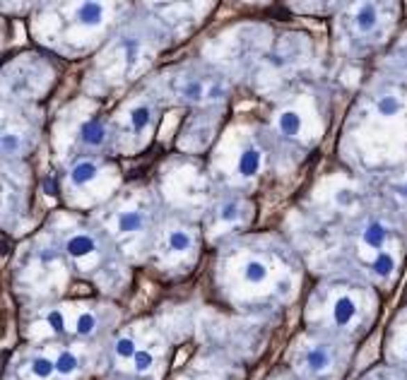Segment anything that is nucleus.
<instances>
[{
	"label": "nucleus",
	"instance_id": "nucleus-1",
	"mask_svg": "<svg viewBox=\"0 0 407 380\" xmlns=\"http://www.w3.org/2000/svg\"><path fill=\"white\" fill-rule=\"evenodd\" d=\"M296 361H299V368L304 373H309L313 378H321V376H328L335 368L337 354L328 342H311V345L301 349Z\"/></svg>",
	"mask_w": 407,
	"mask_h": 380
},
{
	"label": "nucleus",
	"instance_id": "nucleus-2",
	"mask_svg": "<svg viewBox=\"0 0 407 380\" xmlns=\"http://www.w3.org/2000/svg\"><path fill=\"white\" fill-rule=\"evenodd\" d=\"M381 10L383 8L376 3L354 5V13L349 15V29L357 36H362V39L376 34L381 27V19H383V13H381Z\"/></svg>",
	"mask_w": 407,
	"mask_h": 380
},
{
	"label": "nucleus",
	"instance_id": "nucleus-3",
	"mask_svg": "<svg viewBox=\"0 0 407 380\" xmlns=\"http://www.w3.org/2000/svg\"><path fill=\"white\" fill-rule=\"evenodd\" d=\"M372 108L378 118H383V121H393V118H398L405 113V108H407L405 94L403 92L383 90L372 99Z\"/></svg>",
	"mask_w": 407,
	"mask_h": 380
},
{
	"label": "nucleus",
	"instance_id": "nucleus-4",
	"mask_svg": "<svg viewBox=\"0 0 407 380\" xmlns=\"http://www.w3.org/2000/svg\"><path fill=\"white\" fill-rule=\"evenodd\" d=\"M359 317V304H357V296L352 294H337L330 304V320L335 327L340 330H347L357 322Z\"/></svg>",
	"mask_w": 407,
	"mask_h": 380
},
{
	"label": "nucleus",
	"instance_id": "nucleus-5",
	"mask_svg": "<svg viewBox=\"0 0 407 380\" xmlns=\"http://www.w3.org/2000/svg\"><path fill=\"white\" fill-rule=\"evenodd\" d=\"M362 243L372 251H385V243H388V226L381 220H367L362 226Z\"/></svg>",
	"mask_w": 407,
	"mask_h": 380
},
{
	"label": "nucleus",
	"instance_id": "nucleus-6",
	"mask_svg": "<svg viewBox=\"0 0 407 380\" xmlns=\"http://www.w3.org/2000/svg\"><path fill=\"white\" fill-rule=\"evenodd\" d=\"M106 5L102 3H82L75 8V19L82 24V27L87 29H94V27H102L104 19H106Z\"/></svg>",
	"mask_w": 407,
	"mask_h": 380
},
{
	"label": "nucleus",
	"instance_id": "nucleus-7",
	"mask_svg": "<svg viewBox=\"0 0 407 380\" xmlns=\"http://www.w3.org/2000/svg\"><path fill=\"white\" fill-rule=\"evenodd\" d=\"M27 368H29V376H34L36 380H51L58 376L54 354H31Z\"/></svg>",
	"mask_w": 407,
	"mask_h": 380
},
{
	"label": "nucleus",
	"instance_id": "nucleus-8",
	"mask_svg": "<svg viewBox=\"0 0 407 380\" xmlns=\"http://www.w3.org/2000/svg\"><path fill=\"white\" fill-rule=\"evenodd\" d=\"M99 174V164L92 159H77L75 164L70 166V171H67V181H70L72 185H87L92 183L94 179H97Z\"/></svg>",
	"mask_w": 407,
	"mask_h": 380
},
{
	"label": "nucleus",
	"instance_id": "nucleus-9",
	"mask_svg": "<svg viewBox=\"0 0 407 380\" xmlns=\"http://www.w3.org/2000/svg\"><path fill=\"white\" fill-rule=\"evenodd\" d=\"M80 135H82V142H85L87 147H102L109 138L106 123H104L102 118H90V121L82 123Z\"/></svg>",
	"mask_w": 407,
	"mask_h": 380
},
{
	"label": "nucleus",
	"instance_id": "nucleus-10",
	"mask_svg": "<svg viewBox=\"0 0 407 380\" xmlns=\"http://www.w3.org/2000/svg\"><path fill=\"white\" fill-rule=\"evenodd\" d=\"M395 270H398V260H395V255L390 251H378L374 255L372 260V274L374 279H390L395 274Z\"/></svg>",
	"mask_w": 407,
	"mask_h": 380
},
{
	"label": "nucleus",
	"instance_id": "nucleus-11",
	"mask_svg": "<svg viewBox=\"0 0 407 380\" xmlns=\"http://www.w3.org/2000/svg\"><path fill=\"white\" fill-rule=\"evenodd\" d=\"M65 251L70 258L80 260V258H87V255H92L97 251V243H94V238L90 233H72L70 238L65 241Z\"/></svg>",
	"mask_w": 407,
	"mask_h": 380
},
{
	"label": "nucleus",
	"instance_id": "nucleus-12",
	"mask_svg": "<svg viewBox=\"0 0 407 380\" xmlns=\"http://www.w3.org/2000/svg\"><path fill=\"white\" fill-rule=\"evenodd\" d=\"M237 171H239V176H244V179H253V176L258 174V171H260V152H258V147L248 144V147L241 149V154H239V161H237Z\"/></svg>",
	"mask_w": 407,
	"mask_h": 380
},
{
	"label": "nucleus",
	"instance_id": "nucleus-13",
	"mask_svg": "<svg viewBox=\"0 0 407 380\" xmlns=\"http://www.w3.org/2000/svg\"><path fill=\"white\" fill-rule=\"evenodd\" d=\"M128 121H130V130H133V133H145L154 121V108L150 106V104H135V106L130 108Z\"/></svg>",
	"mask_w": 407,
	"mask_h": 380
},
{
	"label": "nucleus",
	"instance_id": "nucleus-14",
	"mask_svg": "<svg viewBox=\"0 0 407 380\" xmlns=\"http://www.w3.org/2000/svg\"><path fill=\"white\" fill-rule=\"evenodd\" d=\"M54 361H56V371H58L61 378H72L80 368V356L70 349H58L54 354Z\"/></svg>",
	"mask_w": 407,
	"mask_h": 380
},
{
	"label": "nucleus",
	"instance_id": "nucleus-15",
	"mask_svg": "<svg viewBox=\"0 0 407 380\" xmlns=\"http://www.w3.org/2000/svg\"><path fill=\"white\" fill-rule=\"evenodd\" d=\"M275 128H278V133L285 135V138H294L301 130V116L296 111H292V108L280 111L278 118H275Z\"/></svg>",
	"mask_w": 407,
	"mask_h": 380
},
{
	"label": "nucleus",
	"instance_id": "nucleus-16",
	"mask_svg": "<svg viewBox=\"0 0 407 380\" xmlns=\"http://www.w3.org/2000/svg\"><path fill=\"white\" fill-rule=\"evenodd\" d=\"M191 246H193V236H191V231H186V229H171L169 236H166V251L169 253L181 255Z\"/></svg>",
	"mask_w": 407,
	"mask_h": 380
},
{
	"label": "nucleus",
	"instance_id": "nucleus-17",
	"mask_svg": "<svg viewBox=\"0 0 407 380\" xmlns=\"http://www.w3.org/2000/svg\"><path fill=\"white\" fill-rule=\"evenodd\" d=\"M145 226V212L143 210H123L118 215V229L123 233H135Z\"/></svg>",
	"mask_w": 407,
	"mask_h": 380
},
{
	"label": "nucleus",
	"instance_id": "nucleus-18",
	"mask_svg": "<svg viewBox=\"0 0 407 380\" xmlns=\"http://www.w3.org/2000/svg\"><path fill=\"white\" fill-rule=\"evenodd\" d=\"M241 277L246 279V284H263L268 279V265L260 260H246V265L241 267Z\"/></svg>",
	"mask_w": 407,
	"mask_h": 380
},
{
	"label": "nucleus",
	"instance_id": "nucleus-19",
	"mask_svg": "<svg viewBox=\"0 0 407 380\" xmlns=\"http://www.w3.org/2000/svg\"><path fill=\"white\" fill-rule=\"evenodd\" d=\"M97 325H99L97 315H94L92 311H82V313H77L75 322H72V330L80 337H90L97 332Z\"/></svg>",
	"mask_w": 407,
	"mask_h": 380
},
{
	"label": "nucleus",
	"instance_id": "nucleus-20",
	"mask_svg": "<svg viewBox=\"0 0 407 380\" xmlns=\"http://www.w3.org/2000/svg\"><path fill=\"white\" fill-rule=\"evenodd\" d=\"M138 340H135L133 335H121L116 342H113V354H116L118 358H123V361H133V356L138 354Z\"/></svg>",
	"mask_w": 407,
	"mask_h": 380
},
{
	"label": "nucleus",
	"instance_id": "nucleus-21",
	"mask_svg": "<svg viewBox=\"0 0 407 380\" xmlns=\"http://www.w3.org/2000/svg\"><path fill=\"white\" fill-rule=\"evenodd\" d=\"M44 322L49 325V330L54 332V335H65V332H67V315H65V311H63V308L46 311Z\"/></svg>",
	"mask_w": 407,
	"mask_h": 380
},
{
	"label": "nucleus",
	"instance_id": "nucleus-22",
	"mask_svg": "<svg viewBox=\"0 0 407 380\" xmlns=\"http://www.w3.org/2000/svg\"><path fill=\"white\" fill-rule=\"evenodd\" d=\"M241 220V202L239 200H227L219 205V222L222 224H234Z\"/></svg>",
	"mask_w": 407,
	"mask_h": 380
},
{
	"label": "nucleus",
	"instance_id": "nucleus-23",
	"mask_svg": "<svg viewBox=\"0 0 407 380\" xmlns=\"http://www.w3.org/2000/svg\"><path fill=\"white\" fill-rule=\"evenodd\" d=\"M152 366H154V354L150 352V349H140V352L133 356V371L140 373V376L152 371Z\"/></svg>",
	"mask_w": 407,
	"mask_h": 380
},
{
	"label": "nucleus",
	"instance_id": "nucleus-24",
	"mask_svg": "<svg viewBox=\"0 0 407 380\" xmlns=\"http://www.w3.org/2000/svg\"><path fill=\"white\" fill-rule=\"evenodd\" d=\"M3 147L5 152H19L22 149V138H19L17 133H10V130H5L3 133Z\"/></svg>",
	"mask_w": 407,
	"mask_h": 380
},
{
	"label": "nucleus",
	"instance_id": "nucleus-25",
	"mask_svg": "<svg viewBox=\"0 0 407 380\" xmlns=\"http://www.w3.org/2000/svg\"><path fill=\"white\" fill-rule=\"evenodd\" d=\"M395 190L400 192V197H403V200H407V179H405V181H400V183L395 185Z\"/></svg>",
	"mask_w": 407,
	"mask_h": 380
},
{
	"label": "nucleus",
	"instance_id": "nucleus-26",
	"mask_svg": "<svg viewBox=\"0 0 407 380\" xmlns=\"http://www.w3.org/2000/svg\"><path fill=\"white\" fill-rule=\"evenodd\" d=\"M403 356L407 358V337H405V342H403Z\"/></svg>",
	"mask_w": 407,
	"mask_h": 380
}]
</instances>
